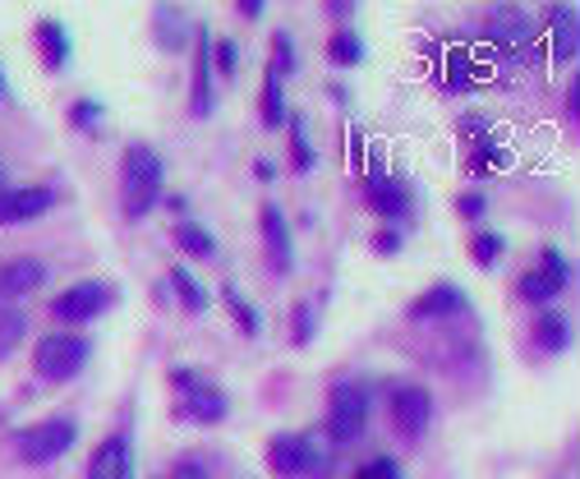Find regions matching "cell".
Returning a JSON list of instances; mask_svg holds the SVG:
<instances>
[{
    "label": "cell",
    "instance_id": "obj_1",
    "mask_svg": "<svg viewBox=\"0 0 580 479\" xmlns=\"http://www.w3.org/2000/svg\"><path fill=\"white\" fill-rule=\"evenodd\" d=\"M162 152L152 143H129L125 148V162H120V199H125V217H148L162 199Z\"/></svg>",
    "mask_w": 580,
    "mask_h": 479
},
{
    "label": "cell",
    "instance_id": "obj_2",
    "mask_svg": "<svg viewBox=\"0 0 580 479\" xmlns=\"http://www.w3.org/2000/svg\"><path fill=\"white\" fill-rule=\"evenodd\" d=\"M171 383L180 392V402H175V415L180 419H190V424H222L230 415V396L217 387V383H207L203 374H194V369H171Z\"/></svg>",
    "mask_w": 580,
    "mask_h": 479
},
{
    "label": "cell",
    "instance_id": "obj_3",
    "mask_svg": "<svg viewBox=\"0 0 580 479\" xmlns=\"http://www.w3.org/2000/svg\"><path fill=\"white\" fill-rule=\"evenodd\" d=\"M88 360H93V341L78 337V332H51V337L37 341V351H33V369L51 383L78 379L88 369Z\"/></svg>",
    "mask_w": 580,
    "mask_h": 479
},
{
    "label": "cell",
    "instance_id": "obj_4",
    "mask_svg": "<svg viewBox=\"0 0 580 479\" xmlns=\"http://www.w3.org/2000/svg\"><path fill=\"white\" fill-rule=\"evenodd\" d=\"M268 466L281 479H327L332 475V461L323 451H313L304 434H277L268 443Z\"/></svg>",
    "mask_w": 580,
    "mask_h": 479
},
{
    "label": "cell",
    "instance_id": "obj_5",
    "mask_svg": "<svg viewBox=\"0 0 580 479\" xmlns=\"http://www.w3.org/2000/svg\"><path fill=\"white\" fill-rule=\"evenodd\" d=\"M74 438H78V424L69 415H51V419L33 424V429H23L14 438V447H19L23 466H46V461H61L74 447Z\"/></svg>",
    "mask_w": 580,
    "mask_h": 479
},
{
    "label": "cell",
    "instance_id": "obj_6",
    "mask_svg": "<svg viewBox=\"0 0 580 479\" xmlns=\"http://www.w3.org/2000/svg\"><path fill=\"white\" fill-rule=\"evenodd\" d=\"M368 424V387L359 383H336L327 396V438L332 443H355Z\"/></svg>",
    "mask_w": 580,
    "mask_h": 479
},
{
    "label": "cell",
    "instance_id": "obj_7",
    "mask_svg": "<svg viewBox=\"0 0 580 479\" xmlns=\"http://www.w3.org/2000/svg\"><path fill=\"white\" fill-rule=\"evenodd\" d=\"M111 300H116V290L107 281H74L51 300V313H56L61 323H93V318L111 309Z\"/></svg>",
    "mask_w": 580,
    "mask_h": 479
},
{
    "label": "cell",
    "instance_id": "obj_8",
    "mask_svg": "<svg viewBox=\"0 0 580 479\" xmlns=\"http://www.w3.org/2000/svg\"><path fill=\"white\" fill-rule=\"evenodd\" d=\"M387 411H391V424L406 434V438H419L429 429V419H433V396L429 387H419V383H397L387 396Z\"/></svg>",
    "mask_w": 580,
    "mask_h": 479
},
{
    "label": "cell",
    "instance_id": "obj_9",
    "mask_svg": "<svg viewBox=\"0 0 580 479\" xmlns=\"http://www.w3.org/2000/svg\"><path fill=\"white\" fill-rule=\"evenodd\" d=\"M488 42H493L497 56L525 61V56H535V23L525 19L520 10H497L488 19Z\"/></svg>",
    "mask_w": 580,
    "mask_h": 479
},
{
    "label": "cell",
    "instance_id": "obj_10",
    "mask_svg": "<svg viewBox=\"0 0 580 479\" xmlns=\"http://www.w3.org/2000/svg\"><path fill=\"white\" fill-rule=\"evenodd\" d=\"M567 281H571V263L558 249H544L539 254V268H530V273L520 277V300L548 305L558 290H567Z\"/></svg>",
    "mask_w": 580,
    "mask_h": 479
},
{
    "label": "cell",
    "instance_id": "obj_11",
    "mask_svg": "<svg viewBox=\"0 0 580 479\" xmlns=\"http://www.w3.org/2000/svg\"><path fill=\"white\" fill-rule=\"evenodd\" d=\"M56 190L51 184H19V190H0V226H23L51 212Z\"/></svg>",
    "mask_w": 580,
    "mask_h": 479
},
{
    "label": "cell",
    "instance_id": "obj_12",
    "mask_svg": "<svg viewBox=\"0 0 580 479\" xmlns=\"http://www.w3.org/2000/svg\"><path fill=\"white\" fill-rule=\"evenodd\" d=\"M213 111V33H194V78H190V116Z\"/></svg>",
    "mask_w": 580,
    "mask_h": 479
},
{
    "label": "cell",
    "instance_id": "obj_13",
    "mask_svg": "<svg viewBox=\"0 0 580 479\" xmlns=\"http://www.w3.org/2000/svg\"><path fill=\"white\" fill-rule=\"evenodd\" d=\"M258 226H262V249H268L272 268L290 273V268H296V245H290V226H286V217H281V207H277V203H262Z\"/></svg>",
    "mask_w": 580,
    "mask_h": 479
},
{
    "label": "cell",
    "instance_id": "obj_14",
    "mask_svg": "<svg viewBox=\"0 0 580 479\" xmlns=\"http://www.w3.org/2000/svg\"><path fill=\"white\" fill-rule=\"evenodd\" d=\"M46 281V263L42 258H10L0 263V300H23Z\"/></svg>",
    "mask_w": 580,
    "mask_h": 479
},
{
    "label": "cell",
    "instance_id": "obj_15",
    "mask_svg": "<svg viewBox=\"0 0 580 479\" xmlns=\"http://www.w3.org/2000/svg\"><path fill=\"white\" fill-rule=\"evenodd\" d=\"M88 479H135V451H129L125 434H111L93 451L88 461Z\"/></svg>",
    "mask_w": 580,
    "mask_h": 479
},
{
    "label": "cell",
    "instance_id": "obj_16",
    "mask_svg": "<svg viewBox=\"0 0 580 479\" xmlns=\"http://www.w3.org/2000/svg\"><path fill=\"white\" fill-rule=\"evenodd\" d=\"M465 309H470L465 290H461V286H452V281H438V286H429L425 296H419V300L410 305V318H419V323H429V318H452V313H465Z\"/></svg>",
    "mask_w": 580,
    "mask_h": 479
},
{
    "label": "cell",
    "instance_id": "obj_17",
    "mask_svg": "<svg viewBox=\"0 0 580 479\" xmlns=\"http://www.w3.org/2000/svg\"><path fill=\"white\" fill-rule=\"evenodd\" d=\"M368 207H374L378 217H401V212L410 207L406 184L391 180L387 171H374V180H368Z\"/></svg>",
    "mask_w": 580,
    "mask_h": 479
},
{
    "label": "cell",
    "instance_id": "obj_18",
    "mask_svg": "<svg viewBox=\"0 0 580 479\" xmlns=\"http://www.w3.org/2000/svg\"><path fill=\"white\" fill-rule=\"evenodd\" d=\"M548 29H552V61H571L580 51V19L576 10H552L548 14Z\"/></svg>",
    "mask_w": 580,
    "mask_h": 479
},
{
    "label": "cell",
    "instance_id": "obj_19",
    "mask_svg": "<svg viewBox=\"0 0 580 479\" xmlns=\"http://www.w3.org/2000/svg\"><path fill=\"white\" fill-rule=\"evenodd\" d=\"M33 38H37V51H42V65L46 70H65V61H69V33L61 29V19H42Z\"/></svg>",
    "mask_w": 580,
    "mask_h": 479
},
{
    "label": "cell",
    "instance_id": "obj_20",
    "mask_svg": "<svg viewBox=\"0 0 580 479\" xmlns=\"http://www.w3.org/2000/svg\"><path fill=\"white\" fill-rule=\"evenodd\" d=\"M535 341H539V351L562 355V351H567V341H571L567 313H558V309H539V313H535Z\"/></svg>",
    "mask_w": 580,
    "mask_h": 479
},
{
    "label": "cell",
    "instance_id": "obj_21",
    "mask_svg": "<svg viewBox=\"0 0 580 479\" xmlns=\"http://www.w3.org/2000/svg\"><path fill=\"white\" fill-rule=\"evenodd\" d=\"M497 167H507V148L497 143V139H474L470 143V152H465V171L470 175H488V171H497Z\"/></svg>",
    "mask_w": 580,
    "mask_h": 479
},
{
    "label": "cell",
    "instance_id": "obj_22",
    "mask_svg": "<svg viewBox=\"0 0 580 479\" xmlns=\"http://www.w3.org/2000/svg\"><path fill=\"white\" fill-rule=\"evenodd\" d=\"M258 111H262V125L268 129H281L286 120V93H281V74L268 65V74H262V102H258Z\"/></svg>",
    "mask_w": 580,
    "mask_h": 479
},
{
    "label": "cell",
    "instance_id": "obj_23",
    "mask_svg": "<svg viewBox=\"0 0 580 479\" xmlns=\"http://www.w3.org/2000/svg\"><path fill=\"white\" fill-rule=\"evenodd\" d=\"M23 337H29V313L0 305V360H10Z\"/></svg>",
    "mask_w": 580,
    "mask_h": 479
},
{
    "label": "cell",
    "instance_id": "obj_24",
    "mask_svg": "<svg viewBox=\"0 0 580 479\" xmlns=\"http://www.w3.org/2000/svg\"><path fill=\"white\" fill-rule=\"evenodd\" d=\"M175 245H180L184 254H194V258H213V254H217L213 231L198 226V222H180V226H175Z\"/></svg>",
    "mask_w": 580,
    "mask_h": 479
},
{
    "label": "cell",
    "instance_id": "obj_25",
    "mask_svg": "<svg viewBox=\"0 0 580 479\" xmlns=\"http://www.w3.org/2000/svg\"><path fill=\"white\" fill-rule=\"evenodd\" d=\"M327 61H332L336 70L359 65V61H364V42H359L351 29H336V33L327 38Z\"/></svg>",
    "mask_w": 580,
    "mask_h": 479
},
{
    "label": "cell",
    "instance_id": "obj_26",
    "mask_svg": "<svg viewBox=\"0 0 580 479\" xmlns=\"http://www.w3.org/2000/svg\"><path fill=\"white\" fill-rule=\"evenodd\" d=\"M171 290H175V296H180V305L190 309V313H198V309L207 305V296H203V286L194 281V273L184 268V263H175V268H171Z\"/></svg>",
    "mask_w": 580,
    "mask_h": 479
},
{
    "label": "cell",
    "instance_id": "obj_27",
    "mask_svg": "<svg viewBox=\"0 0 580 479\" xmlns=\"http://www.w3.org/2000/svg\"><path fill=\"white\" fill-rule=\"evenodd\" d=\"M222 296H226V305H230V313H235V323H240V332H245V337H258V332H262L258 309H254L249 300H240V290H235V286H226Z\"/></svg>",
    "mask_w": 580,
    "mask_h": 479
},
{
    "label": "cell",
    "instance_id": "obj_28",
    "mask_svg": "<svg viewBox=\"0 0 580 479\" xmlns=\"http://www.w3.org/2000/svg\"><path fill=\"white\" fill-rule=\"evenodd\" d=\"M503 249H507V240L493 235V231H480V235L470 240V254H474V263H480V268H493V263L503 258Z\"/></svg>",
    "mask_w": 580,
    "mask_h": 479
},
{
    "label": "cell",
    "instance_id": "obj_29",
    "mask_svg": "<svg viewBox=\"0 0 580 479\" xmlns=\"http://www.w3.org/2000/svg\"><path fill=\"white\" fill-rule=\"evenodd\" d=\"M290 157H296V171H309V167H313V152H309L304 120H300V116H290Z\"/></svg>",
    "mask_w": 580,
    "mask_h": 479
},
{
    "label": "cell",
    "instance_id": "obj_30",
    "mask_svg": "<svg viewBox=\"0 0 580 479\" xmlns=\"http://www.w3.org/2000/svg\"><path fill=\"white\" fill-rule=\"evenodd\" d=\"M465 84H470V51H452L447 56V88L461 93Z\"/></svg>",
    "mask_w": 580,
    "mask_h": 479
},
{
    "label": "cell",
    "instance_id": "obj_31",
    "mask_svg": "<svg viewBox=\"0 0 580 479\" xmlns=\"http://www.w3.org/2000/svg\"><path fill=\"white\" fill-rule=\"evenodd\" d=\"M355 479H406V475H401V461L374 457V461H364V466L355 470Z\"/></svg>",
    "mask_w": 580,
    "mask_h": 479
},
{
    "label": "cell",
    "instance_id": "obj_32",
    "mask_svg": "<svg viewBox=\"0 0 580 479\" xmlns=\"http://www.w3.org/2000/svg\"><path fill=\"white\" fill-rule=\"evenodd\" d=\"M213 65L222 74H235V70H240V46H235L230 38H213Z\"/></svg>",
    "mask_w": 580,
    "mask_h": 479
},
{
    "label": "cell",
    "instance_id": "obj_33",
    "mask_svg": "<svg viewBox=\"0 0 580 479\" xmlns=\"http://www.w3.org/2000/svg\"><path fill=\"white\" fill-rule=\"evenodd\" d=\"M290 313H296V332H290V341H296V345H309V337H313V309L300 300Z\"/></svg>",
    "mask_w": 580,
    "mask_h": 479
},
{
    "label": "cell",
    "instance_id": "obj_34",
    "mask_svg": "<svg viewBox=\"0 0 580 479\" xmlns=\"http://www.w3.org/2000/svg\"><path fill=\"white\" fill-rule=\"evenodd\" d=\"M101 120V106L97 102H74V111H69V125L74 129H88V125H97Z\"/></svg>",
    "mask_w": 580,
    "mask_h": 479
},
{
    "label": "cell",
    "instance_id": "obj_35",
    "mask_svg": "<svg viewBox=\"0 0 580 479\" xmlns=\"http://www.w3.org/2000/svg\"><path fill=\"white\" fill-rule=\"evenodd\" d=\"M374 249H378V254H397V249H401V235H397V231H378V235H374Z\"/></svg>",
    "mask_w": 580,
    "mask_h": 479
},
{
    "label": "cell",
    "instance_id": "obj_36",
    "mask_svg": "<svg viewBox=\"0 0 580 479\" xmlns=\"http://www.w3.org/2000/svg\"><path fill=\"white\" fill-rule=\"evenodd\" d=\"M457 212H461V217H480V212H484V199H480V194H465V199L457 203Z\"/></svg>",
    "mask_w": 580,
    "mask_h": 479
},
{
    "label": "cell",
    "instance_id": "obj_37",
    "mask_svg": "<svg viewBox=\"0 0 580 479\" xmlns=\"http://www.w3.org/2000/svg\"><path fill=\"white\" fill-rule=\"evenodd\" d=\"M171 479H207V470L203 466H194V461H184V466H175V475Z\"/></svg>",
    "mask_w": 580,
    "mask_h": 479
},
{
    "label": "cell",
    "instance_id": "obj_38",
    "mask_svg": "<svg viewBox=\"0 0 580 479\" xmlns=\"http://www.w3.org/2000/svg\"><path fill=\"white\" fill-rule=\"evenodd\" d=\"M567 116H571V120H580V84H571V88H567Z\"/></svg>",
    "mask_w": 580,
    "mask_h": 479
},
{
    "label": "cell",
    "instance_id": "obj_39",
    "mask_svg": "<svg viewBox=\"0 0 580 479\" xmlns=\"http://www.w3.org/2000/svg\"><path fill=\"white\" fill-rule=\"evenodd\" d=\"M262 10H268V6H262V0H240V14H249V19H258Z\"/></svg>",
    "mask_w": 580,
    "mask_h": 479
},
{
    "label": "cell",
    "instance_id": "obj_40",
    "mask_svg": "<svg viewBox=\"0 0 580 479\" xmlns=\"http://www.w3.org/2000/svg\"><path fill=\"white\" fill-rule=\"evenodd\" d=\"M272 175H277V167L268 162V157H262V162H258V180H272Z\"/></svg>",
    "mask_w": 580,
    "mask_h": 479
},
{
    "label": "cell",
    "instance_id": "obj_41",
    "mask_svg": "<svg viewBox=\"0 0 580 479\" xmlns=\"http://www.w3.org/2000/svg\"><path fill=\"white\" fill-rule=\"evenodd\" d=\"M0 97H6V74H0Z\"/></svg>",
    "mask_w": 580,
    "mask_h": 479
},
{
    "label": "cell",
    "instance_id": "obj_42",
    "mask_svg": "<svg viewBox=\"0 0 580 479\" xmlns=\"http://www.w3.org/2000/svg\"><path fill=\"white\" fill-rule=\"evenodd\" d=\"M0 175H6V167H0Z\"/></svg>",
    "mask_w": 580,
    "mask_h": 479
}]
</instances>
